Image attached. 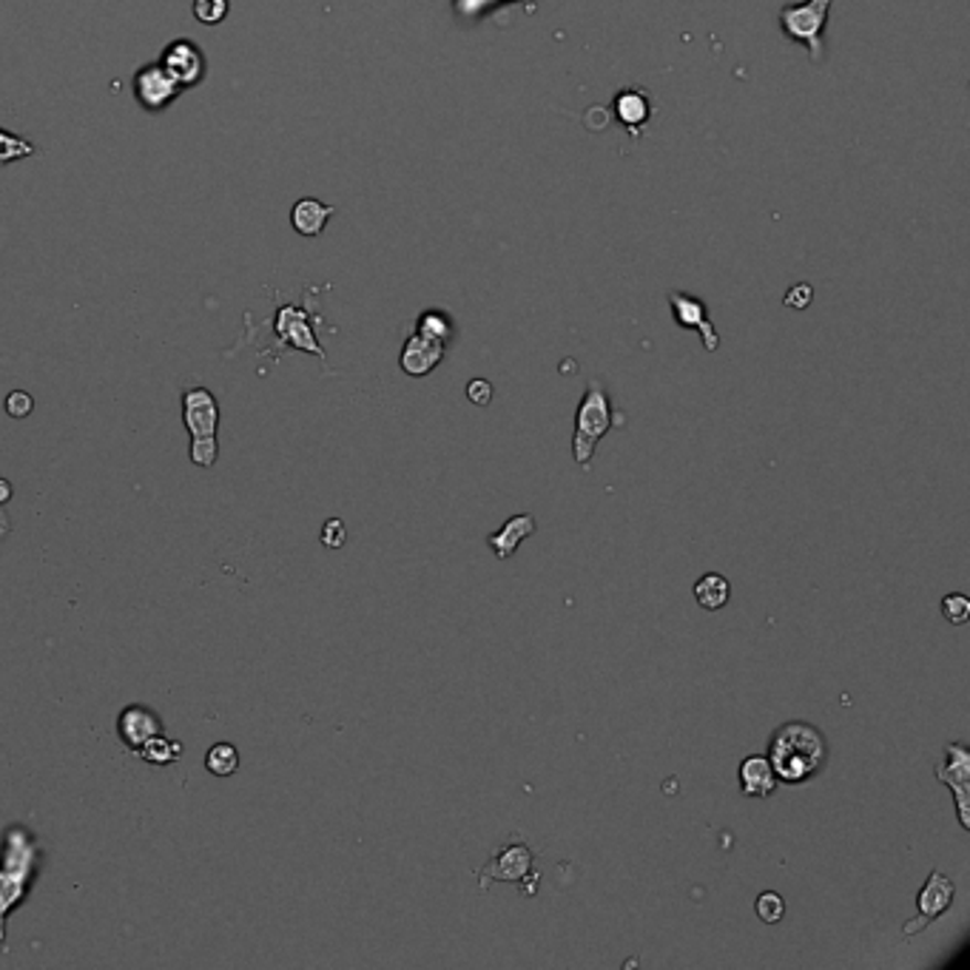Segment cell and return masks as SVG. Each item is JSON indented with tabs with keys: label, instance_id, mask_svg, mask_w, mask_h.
Segmentation results:
<instances>
[{
	"label": "cell",
	"instance_id": "19",
	"mask_svg": "<svg viewBox=\"0 0 970 970\" xmlns=\"http://www.w3.org/2000/svg\"><path fill=\"white\" fill-rule=\"evenodd\" d=\"M519 3H524V7L533 12L539 0H452V12H456L459 21L472 23L487 18V14L499 12L501 7H519Z\"/></svg>",
	"mask_w": 970,
	"mask_h": 970
},
{
	"label": "cell",
	"instance_id": "1",
	"mask_svg": "<svg viewBox=\"0 0 970 970\" xmlns=\"http://www.w3.org/2000/svg\"><path fill=\"white\" fill-rule=\"evenodd\" d=\"M768 763L780 782L802 786L814 780L829 763V743L817 726L806 721H789L775 728L768 740Z\"/></svg>",
	"mask_w": 970,
	"mask_h": 970
},
{
	"label": "cell",
	"instance_id": "2",
	"mask_svg": "<svg viewBox=\"0 0 970 970\" xmlns=\"http://www.w3.org/2000/svg\"><path fill=\"white\" fill-rule=\"evenodd\" d=\"M612 430V405H609V393L598 379H589L587 393L580 398L578 411H575V436H573V459L575 465L589 470L595 456V447L607 433Z\"/></svg>",
	"mask_w": 970,
	"mask_h": 970
},
{
	"label": "cell",
	"instance_id": "7",
	"mask_svg": "<svg viewBox=\"0 0 970 970\" xmlns=\"http://www.w3.org/2000/svg\"><path fill=\"white\" fill-rule=\"evenodd\" d=\"M669 305H672L674 322L681 324L683 331H697V337H701L703 348L708 353H715L721 348V333H717V328L708 319L703 299L683 294V290H674V294H669Z\"/></svg>",
	"mask_w": 970,
	"mask_h": 970
},
{
	"label": "cell",
	"instance_id": "27",
	"mask_svg": "<svg viewBox=\"0 0 970 970\" xmlns=\"http://www.w3.org/2000/svg\"><path fill=\"white\" fill-rule=\"evenodd\" d=\"M32 151L34 149L29 146L26 140L9 135V131H3V128H0V166H3V162L18 160V157H29Z\"/></svg>",
	"mask_w": 970,
	"mask_h": 970
},
{
	"label": "cell",
	"instance_id": "28",
	"mask_svg": "<svg viewBox=\"0 0 970 970\" xmlns=\"http://www.w3.org/2000/svg\"><path fill=\"white\" fill-rule=\"evenodd\" d=\"M344 541H348V530H344V521L342 519H328V521H324V526H322V544L328 546V550H339V546H344Z\"/></svg>",
	"mask_w": 970,
	"mask_h": 970
},
{
	"label": "cell",
	"instance_id": "26",
	"mask_svg": "<svg viewBox=\"0 0 970 970\" xmlns=\"http://www.w3.org/2000/svg\"><path fill=\"white\" fill-rule=\"evenodd\" d=\"M228 14V0H194V18L200 23H223Z\"/></svg>",
	"mask_w": 970,
	"mask_h": 970
},
{
	"label": "cell",
	"instance_id": "25",
	"mask_svg": "<svg viewBox=\"0 0 970 970\" xmlns=\"http://www.w3.org/2000/svg\"><path fill=\"white\" fill-rule=\"evenodd\" d=\"M942 615L953 627H964L970 618V598L962 593H950L942 598Z\"/></svg>",
	"mask_w": 970,
	"mask_h": 970
},
{
	"label": "cell",
	"instance_id": "9",
	"mask_svg": "<svg viewBox=\"0 0 970 970\" xmlns=\"http://www.w3.org/2000/svg\"><path fill=\"white\" fill-rule=\"evenodd\" d=\"M160 66L174 77L180 88L196 86L205 75V54L203 49L191 41H174L160 57Z\"/></svg>",
	"mask_w": 970,
	"mask_h": 970
},
{
	"label": "cell",
	"instance_id": "10",
	"mask_svg": "<svg viewBox=\"0 0 970 970\" xmlns=\"http://www.w3.org/2000/svg\"><path fill=\"white\" fill-rule=\"evenodd\" d=\"M182 422L191 438L216 436L220 427V405H216L214 393L205 387H191L182 393Z\"/></svg>",
	"mask_w": 970,
	"mask_h": 970
},
{
	"label": "cell",
	"instance_id": "11",
	"mask_svg": "<svg viewBox=\"0 0 970 970\" xmlns=\"http://www.w3.org/2000/svg\"><path fill=\"white\" fill-rule=\"evenodd\" d=\"M117 735L126 743V748L137 752L151 737L162 735V721L149 706H126L120 712V717H117Z\"/></svg>",
	"mask_w": 970,
	"mask_h": 970
},
{
	"label": "cell",
	"instance_id": "20",
	"mask_svg": "<svg viewBox=\"0 0 970 970\" xmlns=\"http://www.w3.org/2000/svg\"><path fill=\"white\" fill-rule=\"evenodd\" d=\"M416 333L418 337L433 339V342L447 344L452 337V322L445 310H425L416 322Z\"/></svg>",
	"mask_w": 970,
	"mask_h": 970
},
{
	"label": "cell",
	"instance_id": "6",
	"mask_svg": "<svg viewBox=\"0 0 970 970\" xmlns=\"http://www.w3.org/2000/svg\"><path fill=\"white\" fill-rule=\"evenodd\" d=\"M937 780L950 789L959 825L970 831V752L962 743H948L945 760L937 766Z\"/></svg>",
	"mask_w": 970,
	"mask_h": 970
},
{
	"label": "cell",
	"instance_id": "16",
	"mask_svg": "<svg viewBox=\"0 0 970 970\" xmlns=\"http://www.w3.org/2000/svg\"><path fill=\"white\" fill-rule=\"evenodd\" d=\"M615 117L623 122L627 131H632V135L638 137L640 128L647 126L649 117H652V97H649L643 88H623V92L615 97Z\"/></svg>",
	"mask_w": 970,
	"mask_h": 970
},
{
	"label": "cell",
	"instance_id": "33",
	"mask_svg": "<svg viewBox=\"0 0 970 970\" xmlns=\"http://www.w3.org/2000/svg\"><path fill=\"white\" fill-rule=\"evenodd\" d=\"M9 535V515H7V510H3V504H0V541L7 539Z\"/></svg>",
	"mask_w": 970,
	"mask_h": 970
},
{
	"label": "cell",
	"instance_id": "17",
	"mask_svg": "<svg viewBox=\"0 0 970 970\" xmlns=\"http://www.w3.org/2000/svg\"><path fill=\"white\" fill-rule=\"evenodd\" d=\"M331 216H333L331 205L319 203L313 196H305V200H299V203L290 209V225H294L302 236H319Z\"/></svg>",
	"mask_w": 970,
	"mask_h": 970
},
{
	"label": "cell",
	"instance_id": "24",
	"mask_svg": "<svg viewBox=\"0 0 970 970\" xmlns=\"http://www.w3.org/2000/svg\"><path fill=\"white\" fill-rule=\"evenodd\" d=\"M189 456H191V461H194L196 467H203V470L214 467L216 459H220V445H216V436L191 438Z\"/></svg>",
	"mask_w": 970,
	"mask_h": 970
},
{
	"label": "cell",
	"instance_id": "5",
	"mask_svg": "<svg viewBox=\"0 0 970 970\" xmlns=\"http://www.w3.org/2000/svg\"><path fill=\"white\" fill-rule=\"evenodd\" d=\"M953 896H957V883L950 876H945L942 871H930V876L919 888L917 917L903 925V937L914 939L925 928H930L942 914H948L950 905H953Z\"/></svg>",
	"mask_w": 970,
	"mask_h": 970
},
{
	"label": "cell",
	"instance_id": "8",
	"mask_svg": "<svg viewBox=\"0 0 970 970\" xmlns=\"http://www.w3.org/2000/svg\"><path fill=\"white\" fill-rule=\"evenodd\" d=\"M177 95H180V86H177L174 77L160 63L142 66L135 75V97L146 111L169 108L177 100Z\"/></svg>",
	"mask_w": 970,
	"mask_h": 970
},
{
	"label": "cell",
	"instance_id": "14",
	"mask_svg": "<svg viewBox=\"0 0 970 970\" xmlns=\"http://www.w3.org/2000/svg\"><path fill=\"white\" fill-rule=\"evenodd\" d=\"M535 526H539L535 524V515H530V512H519V515L507 519V524L501 526L499 533H490L487 544H490V550L495 553V558L510 561L512 555H515V550L535 533Z\"/></svg>",
	"mask_w": 970,
	"mask_h": 970
},
{
	"label": "cell",
	"instance_id": "3",
	"mask_svg": "<svg viewBox=\"0 0 970 970\" xmlns=\"http://www.w3.org/2000/svg\"><path fill=\"white\" fill-rule=\"evenodd\" d=\"M535 849L526 843L521 834H512L507 843H501L499 849L492 851L490 860L476 871L479 876V888L487 891L492 883H515L524 885L530 883V894L535 891Z\"/></svg>",
	"mask_w": 970,
	"mask_h": 970
},
{
	"label": "cell",
	"instance_id": "21",
	"mask_svg": "<svg viewBox=\"0 0 970 970\" xmlns=\"http://www.w3.org/2000/svg\"><path fill=\"white\" fill-rule=\"evenodd\" d=\"M205 768L216 777H231L239 768V752L231 743H214L205 755Z\"/></svg>",
	"mask_w": 970,
	"mask_h": 970
},
{
	"label": "cell",
	"instance_id": "22",
	"mask_svg": "<svg viewBox=\"0 0 970 970\" xmlns=\"http://www.w3.org/2000/svg\"><path fill=\"white\" fill-rule=\"evenodd\" d=\"M180 752H182L180 743L166 740L162 735H157V737H151L146 746L137 748L135 755H140L142 760L151 763V766H169V763H174L177 757H180Z\"/></svg>",
	"mask_w": 970,
	"mask_h": 970
},
{
	"label": "cell",
	"instance_id": "23",
	"mask_svg": "<svg viewBox=\"0 0 970 970\" xmlns=\"http://www.w3.org/2000/svg\"><path fill=\"white\" fill-rule=\"evenodd\" d=\"M755 910L757 917H760L766 925H777L782 917H786V903H782V896L777 894V891H763V894L757 896Z\"/></svg>",
	"mask_w": 970,
	"mask_h": 970
},
{
	"label": "cell",
	"instance_id": "15",
	"mask_svg": "<svg viewBox=\"0 0 970 970\" xmlns=\"http://www.w3.org/2000/svg\"><path fill=\"white\" fill-rule=\"evenodd\" d=\"M777 775L766 755H748L740 763V791L746 797H771L777 791Z\"/></svg>",
	"mask_w": 970,
	"mask_h": 970
},
{
	"label": "cell",
	"instance_id": "30",
	"mask_svg": "<svg viewBox=\"0 0 970 970\" xmlns=\"http://www.w3.org/2000/svg\"><path fill=\"white\" fill-rule=\"evenodd\" d=\"M492 384L487 382V379H472L470 384H467V398H470L472 405L476 407H487L492 402Z\"/></svg>",
	"mask_w": 970,
	"mask_h": 970
},
{
	"label": "cell",
	"instance_id": "4",
	"mask_svg": "<svg viewBox=\"0 0 970 970\" xmlns=\"http://www.w3.org/2000/svg\"><path fill=\"white\" fill-rule=\"evenodd\" d=\"M831 3L834 0H802V3H789L780 9L782 38L809 49L811 61L822 57V34L829 26Z\"/></svg>",
	"mask_w": 970,
	"mask_h": 970
},
{
	"label": "cell",
	"instance_id": "18",
	"mask_svg": "<svg viewBox=\"0 0 970 970\" xmlns=\"http://www.w3.org/2000/svg\"><path fill=\"white\" fill-rule=\"evenodd\" d=\"M732 598V584H728L726 575L721 573H706L703 578H697L694 584V600L697 607H703L706 612H717L723 609Z\"/></svg>",
	"mask_w": 970,
	"mask_h": 970
},
{
	"label": "cell",
	"instance_id": "31",
	"mask_svg": "<svg viewBox=\"0 0 970 970\" xmlns=\"http://www.w3.org/2000/svg\"><path fill=\"white\" fill-rule=\"evenodd\" d=\"M811 299H814V288L802 283V285H795V288H789V294H786V299H782V302H786V308H791V310H802V308H809Z\"/></svg>",
	"mask_w": 970,
	"mask_h": 970
},
{
	"label": "cell",
	"instance_id": "32",
	"mask_svg": "<svg viewBox=\"0 0 970 970\" xmlns=\"http://www.w3.org/2000/svg\"><path fill=\"white\" fill-rule=\"evenodd\" d=\"M12 501V484L7 479H0V504H9Z\"/></svg>",
	"mask_w": 970,
	"mask_h": 970
},
{
	"label": "cell",
	"instance_id": "29",
	"mask_svg": "<svg viewBox=\"0 0 970 970\" xmlns=\"http://www.w3.org/2000/svg\"><path fill=\"white\" fill-rule=\"evenodd\" d=\"M34 411V398L26 391H12L7 396V413L12 418H26Z\"/></svg>",
	"mask_w": 970,
	"mask_h": 970
},
{
	"label": "cell",
	"instance_id": "12",
	"mask_svg": "<svg viewBox=\"0 0 970 970\" xmlns=\"http://www.w3.org/2000/svg\"><path fill=\"white\" fill-rule=\"evenodd\" d=\"M277 337L283 339L290 348H299V351H308L313 356L324 359V348L313 337V328H310V319L305 310L294 308V305H285L277 313Z\"/></svg>",
	"mask_w": 970,
	"mask_h": 970
},
{
	"label": "cell",
	"instance_id": "13",
	"mask_svg": "<svg viewBox=\"0 0 970 970\" xmlns=\"http://www.w3.org/2000/svg\"><path fill=\"white\" fill-rule=\"evenodd\" d=\"M445 348L447 344L441 342H433V339L418 337V333H411L402 348V356H398V364H402V371L407 376L418 379V376H427L438 367V362L445 359Z\"/></svg>",
	"mask_w": 970,
	"mask_h": 970
}]
</instances>
